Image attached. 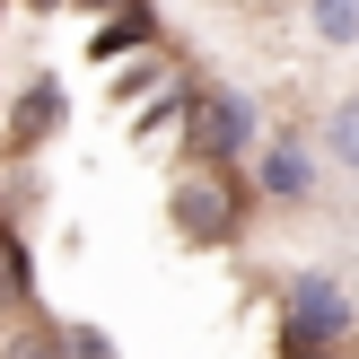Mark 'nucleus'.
Instances as JSON below:
<instances>
[{
	"instance_id": "obj_7",
	"label": "nucleus",
	"mask_w": 359,
	"mask_h": 359,
	"mask_svg": "<svg viewBox=\"0 0 359 359\" xmlns=\"http://www.w3.org/2000/svg\"><path fill=\"white\" fill-rule=\"evenodd\" d=\"M0 307H18V316L35 307V263H27V237H18L9 210H0Z\"/></svg>"
},
{
	"instance_id": "obj_4",
	"label": "nucleus",
	"mask_w": 359,
	"mask_h": 359,
	"mask_svg": "<svg viewBox=\"0 0 359 359\" xmlns=\"http://www.w3.org/2000/svg\"><path fill=\"white\" fill-rule=\"evenodd\" d=\"M149 44H158V9H149V0H114V9H105V27L88 35V53H97L105 70L132 62V53H149Z\"/></svg>"
},
{
	"instance_id": "obj_6",
	"label": "nucleus",
	"mask_w": 359,
	"mask_h": 359,
	"mask_svg": "<svg viewBox=\"0 0 359 359\" xmlns=\"http://www.w3.org/2000/svg\"><path fill=\"white\" fill-rule=\"evenodd\" d=\"M62 114H70L62 79H27V88H18V105H9V140H18V149H35V140L62 132Z\"/></svg>"
},
{
	"instance_id": "obj_12",
	"label": "nucleus",
	"mask_w": 359,
	"mask_h": 359,
	"mask_svg": "<svg viewBox=\"0 0 359 359\" xmlns=\"http://www.w3.org/2000/svg\"><path fill=\"white\" fill-rule=\"evenodd\" d=\"M27 9H70V0H27Z\"/></svg>"
},
{
	"instance_id": "obj_9",
	"label": "nucleus",
	"mask_w": 359,
	"mask_h": 359,
	"mask_svg": "<svg viewBox=\"0 0 359 359\" xmlns=\"http://www.w3.org/2000/svg\"><path fill=\"white\" fill-rule=\"evenodd\" d=\"M53 359H114V342H105L97 325H79V316H62V325H53Z\"/></svg>"
},
{
	"instance_id": "obj_2",
	"label": "nucleus",
	"mask_w": 359,
	"mask_h": 359,
	"mask_svg": "<svg viewBox=\"0 0 359 359\" xmlns=\"http://www.w3.org/2000/svg\"><path fill=\"white\" fill-rule=\"evenodd\" d=\"M351 333V298L342 280L325 272H298L290 290H280V359H333Z\"/></svg>"
},
{
	"instance_id": "obj_11",
	"label": "nucleus",
	"mask_w": 359,
	"mask_h": 359,
	"mask_svg": "<svg viewBox=\"0 0 359 359\" xmlns=\"http://www.w3.org/2000/svg\"><path fill=\"white\" fill-rule=\"evenodd\" d=\"M0 359H53V316H44V325H18Z\"/></svg>"
},
{
	"instance_id": "obj_5",
	"label": "nucleus",
	"mask_w": 359,
	"mask_h": 359,
	"mask_svg": "<svg viewBox=\"0 0 359 359\" xmlns=\"http://www.w3.org/2000/svg\"><path fill=\"white\" fill-rule=\"evenodd\" d=\"M255 193L263 202H307L316 193V158L298 149V140H272V149L255 158Z\"/></svg>"
},
{
	"instance_id": "obj_8",
	"label": "nucleus",
	"mask_w": 359,
	"mask_h": 359,
	"mask_svg": "<svg viewBox=\"0 0 359 359\" xmlns=\"http://www.w3.org/2000/svg\"><path fill=\"white\" fill-rule=\"evenodd\" d=\"M325 158H333V167H359V97H342L325 114Z\"/></svg>"
},
{
	"instance_id": "obj_1",
	"label": "nucleus",
	"mask_w": 359,
	"mask_h": 359,
	"mask_svg": "<svg viewBox=\"0 0 359 359\" xmlns=\"http://www.w3.org/2000/svg\"><path fill=\"white\" fill-rule=\"evenodd\" d=\"M245 210H255V184L237 175V158H202V167L175 175V193H167V219H175L184 245H237Z\"/></svg>"
},
{
	"instance_id": "obj_3",
	"label": "nucleus",
	"mask_w": 359,
	"mask_h": 359,
	"mask_svg": "<svg viewBox=\"0 0 359 359\" xmlns=\"http://www.w3.org/2000/svg\"><path fill=\"white\" fill-rule=\"evenodd\" d=\"M184 149L193 158H245L255 149V105H245L237 88H202V97L184 105Z\"/></svg>"
},
{
	"instance_id": "obj_10",
	"label": "nucleus",
	"mask_w": 359,
	"mask_h": 359,
	"mask_svg": "<svg viewBox=\"0 0 359 359\" xmlns=\"http://www.w3.org/2000/svg\"><path fill=\"white\" fill-rule=\"evenodd\" d=\"M316 35L325 44H351L359 35V0H316Z\"/></svg>"
},
{
	"instance_id": "obj_13",
	"label": "nucleus",
	"mask_w": 359,
	"mask_h": 359,
	"mask_svg": "<svg viewBox=\"0 0 359 359\" xmlns=\"http://www.w3.org/2000/svg\"><path fill=\"white\" fill-rule=\"evenodd\" d=\"M0 9H9V0H0Z\"/></svg>"
}]
</instances>
